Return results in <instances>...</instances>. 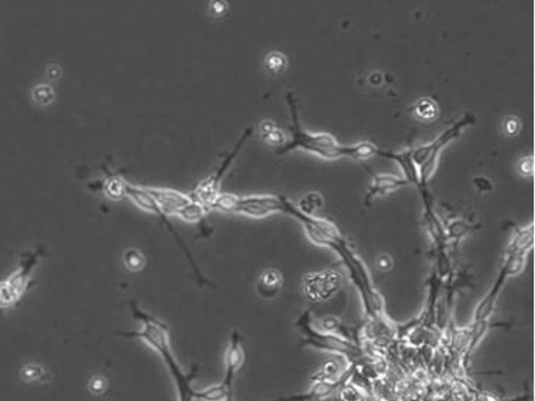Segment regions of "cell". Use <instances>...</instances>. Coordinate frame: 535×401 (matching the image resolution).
Here are the masks:
<instances>
[{
	"mask_svg": "<svg viewBox=\"0 0 535 401\" xmlns=\"http://www.w3.org/2000/svg\"><path fill=\"white\" fill-rule=\"evenodd\" d=\"M131 312L134 319L140 322V329L127 333L120 331L118 335L126 338H138L158 353L174 381L178 401H195L196 390L192 383L199 372V367L195 365L189 372H185L182 369L176 360L171 342L169 327L166 326L165 322L145 312L144 309L138 305L137 302H131Z\"/></svg>",
	"mask_w": 535,
	"mask_h": 401,
	"instance_id": "6da1fadb",
	"label": "cell"
},
{
	"mask_svg": "<svg viewBox=\"0 0 535 401\" xmlns=\"http://www.w3.org/2000/svg\"><path fill=\"white\" fill-rule=\"evenodd\" d=\"M286 100L289 103L291 116H292V126L289 127L292 138L291 140L286 141L284 145L277 148V152L280 155L300 147L326 159H336L343 155H351L354 158L363 159L372 155H378V152L381 150L369 141L345 146V145L340 144L336 140V138L326 132L312 133L303 130L298 119V100H296V95L289 91L287 93Z\"/></svg>",
	"mask_w": 535,
	"mask_h": 401,
	"instance_id": "7a4b0ae2",
	"label": "cell"
},
{
	"mask_svg": "<svg viewBox=\"0 0 535 401\" xmlns=\"http://www.w3.org/2000/svg\"><path fill=\"white\" fill-rule=\"evenodd\" d=\"M286 199L284 195L258 194V195H235L220 192L211 203L209 210L238 213L251 218H264L272 213H285Z\"/></svg>",
	"mask_w": 535,
	"mask_h": 401,
	"instance_id": "3957f363",
	"label": "cell"
},
{
	"mask_svg": "<svg viewBox=\"0 0 535 401\" xmlns=\"http://www.w3.org/2000/svg\"><path fill=\"white\" fill-rule=\"evenodd\" d=\"M296 326L301 333L302 343L310 346L312 349L337 353L345 357L348 360H350L352 357L356 358L362 355V350L356 344L347 340L345 337L340 336L335 333L316 329L312 324V315L309 309L298 316Z\"/></svg>",
	"mask_w": 535,
	"mask_h": 401,
	"instance_id": "277c9868",
	"label": "cell"
},
{
	"mask_svg": "<svg viewBox=\"0 0 535 401\" xmlns=\"http://www.w3.org/2000/svg\"><path fill=\"white\" fill-rule=\"evenodd\" d=\"M476 121V117L471 112H465L464 116L458 121L451 125L448 130L440 134L435 140L429 144L421 145L418 147L409 150L413 162L416 164L418 172V185L425 187V182L429 176L434 172L437 162V155L440 151L449 143L451 139L456 138L461 133L463 127L471 125Z\"/></svg>",
	"mask_w": 535,
	"mask_h": 401,
	"instance_id": "5b68a950",
	"label": "cell"
},
{
	"mask_svg": "<svg viewBox=\"0 0 535 401\" xmlns=\"http://www.w3.org/2000/svg\"><path fill=\"white\" fill-rule=\"evenodd\" d=\"M145 189L167 217L178 216L188 223H199L209 211L192 196L176 189L158 187H145Z\"/></svg>",
	"mask_w": 535,
	"mask_h": 401,
	"instance_id": "8992f818",
	"label": "cell"
},
{
	"mask_svg": "<svg viewBox=\"0 0 535 401\" xmlns=\"http://www.w3.org/2000/svg\"><path fill=\"white\" fill-rule=\"evenodd\" d=\"M125 195L127 197H130L133 201L136 206H139L140 209L147 213H154L155 216L158 217L159 220L161 221L162 223L165 224L167 229L169 230V232L172 233L174 238H176V243L180 245L183 254H185L187 261H189V265L192 266V271L195 273L196 279L199 282V285H211V282H209L208 279L202 275V272L199 271V266L196 264L194 258H192V254L189 252L188 247L185 246V242L182 240L181 237L178 235L176 228L173 227L172 223L167 220V216L165 213H162L161 209L159 208L158 203L155 202V199L152 197L145 187L141 185H131L128 182H126L125 185Z\"/></svg>",
	"mask_w": 535,
	"mask_h": 401,
	"instance_id": "52a82bcc",
	"label": "cell"
},
{
	"mask_svg": "<svg viewBox=\"0 0 535 401\" xmlns=\"http://www.w3.org/2000/svg\"><path fill=\"white\" fill-rule=\"evenodd\" d=\"M252 131H253V126H247L243 131V133L240 134L239 139L235 144L232 150L227 153V157L223 159V162H220V167L213 174L209 175L208 178H203L202 181H199V185H196L195 189L190 194L192 199L203 204L206 209L209 210L211 203L216 199L217 196L220 195L222 178L227 172V169H230L231 164L234 162L236 155L239 153L240 148L243 147L245 141L250 138Z\"/></svg>",
	"mask_w": 535,
	"mask_h": 401,
	"instance_id": "ba28073f",
	"label": "cell"
},
{
	"mask_svg": "<svg viewBox=\"0 0 535 401\" xmlns=\"http://www.w3.org/2000/svg\"><path fill=\"white\" fill-rule=\"evenodd\" d=\"M341 286L342 277L331 270L309 273L302 279L303 293L312 302L328 301L338 293Z\"/></svg>",
	"mask_w": 535,
	"mask_h": 401,
	"instance_id": "9c48e42d",
	"label": "cell"
},
{
	"mask_svg": "<svg viewBox=\"0 0 535 401\" xmlns=\"http://www.w3.org/2000/svg\"><path fill=\"white\" fill-rule=\"evenodd\" d=\"M246 360V349L242 334L237 330H234L229 337L227 351L224 356V376L220 384L227 391L232 393L235 381L237 377L238 372L243 367Z\"/></svg>",
	"mask_w": 535,
	"mask_h": 401,
	"instance_id": "30bf717a",
	"label": "cell"
},
{
	"mask_svg": "<svg viewBox=\"0 0 535 401\" xmlns=\"http://www.w3.org/2000/svg\"><path fill=\"white\" fill-rule=\"evenodd\" d=\"M343 378H340L337 381H324V379H317L315 378L312 388H309L308 392L303 395H292V397H284V398L272 399L266 401H315L322 400V399L333 395L336 391L338 386L343 383Z\"/></svg>",
	"mask_w": 535,
	"mask_h": 401,
	"instance_id": "8fae6325",
	"label": "cell"
},
{
	"mask_svg": "<svg viewBox=\"0 0 535 401\" xmlns=\"http://www.w3.org/2000/svg\"><path fill=\"white\" fill-rule=\"evenodd\" d=\"M506 279H508V277H506L504 272H499L497 280L494 282V285L490 288V291L484 295V298L480 300V303H478L476 309H475L474 323L489 321L491 315H492V313H494V307H496L498 298H499V294H501V288L504 286Z\"/></svg>",
	"mask_w": 535,
	"mask_h": 401,
	"instance_id": "7c38bea8",
	"label": "cell"
},
{
	"mask_svg": "<svg viewBox=\"0 0 535 401\" xmlns=\"http://www.w3.org/2000/svg\"><path fill=\"white\" fill-rule=\"evenodd\" d=\"M284 275L275 268H268L261 273L256 284V291L261 298L272 300L277 298L284 287Z\"/></svg>",
	"mask_w": 535,
	"mask_h": 401,
	"instance_id": "4fadbf2b",
	"label": "cell"
},
{
	"mask_svg": "<svg viewBox=\"0 0 535 401\" xmlns=\"http://www.w3.org/2000/svg\"><path fill=\"white\" fill-rule=\"evenodd\" d=\"M35 261H37L35 256H27V258H25L22 261L21 268L6 280L7 286L11 288V291H13L14 295L19 300L27 291L29 275L34 268Z\"/></svg>",
	"mask_w": 535,
	"mask_h": 401,
	"instance_id": "5bb4252c",
	"label": "cell"
},
{
	"mask_svg": "<svg viewBox=\"0 0 535 401\" xmlns=\"http://www.w3.org/2000/svg\"><path fill=\"white\" fill-rule=\"evenodd\" d=\"M409 183L406 178H399L395 175L390 174H372V182H371L369 192L365 197V203L369 204L371 199L378 194H384V192L392 190V189L398 188L402 185Z\"/></svg>",
	"mask_w": 535,
	"mask_h": 401,
	"instance_id": "9a60e30c",
	"label": "cell"
},
{
	"mask_svg": "<svg viewBox=\"0 0 535 401\" xmlns=\"http://www.w3.org/2000/svg\"><path fill=\"white\" fill-rule=\"evenodd\" d=\"M378 155H384L388 158L395 159L400 164L404 172L406 174V180L409 182H416L418 185V172L416 169V164L413 162L412 157H411V152L405 151L400 152V153H395V152L381 151L379 150Z\"/></svg>",
	"mask_w": 535,
	"mask_h": 401,
	"instance_id": "2e32d148",
	"label": "cell"
},
{
	"mask_svg": "<svg viewBox=\"0 0 535 401\" xmlns=\"http://www.w3.org/2000/svg\"><path fill=\"white\" fill-rule=\"evenodd\" d=\"M20 377L25 383L35 384V383H46L48 381L49 374L45 367L38 364H27L20 370Z\"/></svg>",
	"mask_w": 535,
	"mask_h": 401,
	"instance_id": "e0dca14e",
	"label": "cell"
},
{
	"mask_svg": "<svg viewBox=\"0 0 535 401\" xmlns=\"http://www.w3.org/2000/svg\"><path fill=\"white\" fill-rule=\"evenodd\" d=\"M202 401H229L232 400V393L227 391L222 385H213L209 388L197 391L196 390V400Z\"/></svg>",
	"mask_w": 535,
	"mask_h": 401,
	"instance_id": "ac0fdd59",
	"label": "cell"
},
{
	"mask_svg": "<svg viewBox=\"0 0 535 401\" xmlns=\"http://www.w3.org/2000/svg\"><path fill=\"white\" fill-rule=\"evenodd\" d=\"M123 261L125 268L131 272L140 271L144 268L145 263H146L144 254L138 249H128L125 251Z\"/></svg>",
	"mask_w": 535,
	"mask_h": 401,
	"instance_id": "d6986e66",
	"label": "cell"
},
{
	"mask_svg": "<svg viewBox=\"0 0 535 401\" xmlns=\"http://www.w3.org/2000/svg\"><path fill=\"white\" fill-rule=\"evenodd\" d=\"M437 111L439 109H437L435 102L430 98H427V97L418 100L414 105V112L421 119L428 120L435 118Z\"/></svg>",
	"mask_w": 535,
	"mask_h": 401,
	"instance_id": "ffe728a7",
	"label": "cell"
},
{
	"mask_svg": "<svg viewBox=\"0 0 535 401\" xmlns=\"http://www.w3.org/2000/svg\"><path fill=\"white\" fill-rule=\"evenodd\" d=\"M126 181L118 176H111L104 183V192L110 199H119L125 195Z\"/></svg>",
	"mask_w": 535,
	"mask_h": 401,
	"instance_id": "44dd1931",
	"label": "cell"
},
{
	"mask_svg": "<svg viewBox=\"0 0 535 401\" xmlns=\"http://www.w3.org/2000/svg\"><path fill=\"white\" fill-rule=\"evenodd\" d=\"M322 204V196L319 195V192H312L303 196V199L300 201L298 206H296L301 210L302 213H307V215H314V211L321 208Z\"/></svg>",
	"mask_w": 535,
	"mask_h": 401,
	"instance_id": "7402d4cb",
	"label": "cell"
},
{
	"mask_svg": "<svg viewBox=\"0 0 535 401\" xmlns=\"http://www.w3.org/2000/svg\"><path fill=\"white\" fill-rule=\"evenodd\" d=\"M260 130L266 140L273 143V144L282 143V145H284L285 136L282 133V130L277 129L275 124L270 121V120H265L264 123L261 124Z\"/></svg>",
	"mask_w": 535,
	"mask_h": 401,
	"instance_id": "603a6c76",
	"label": "cell"
},
{
	"mask_svg": "<svg viewBox=\"0 0 535 401\" xmlns=\"http://www.w3.org/2000/svg\"><path fill=\"white\" fill-rule=\"evenodd\" d=\"M474 225L467 223L462 220H455L448 225V236L450 238H455L458 239L461 237L464 236L469 230L474 229Z\"/></svg>",
	"mask_w": 535,
	"mask_h": 401,
	"instance_id": "cb8c5ba5",
	"label": "cell"
},
{
	"mask_svg": "<svg viewBox=\"0 0 535 401\" xmlns=\"http://www.w3.org/2000/svg\"><path fill=\"white\" fill-rule=\"evenodd\" d=\"M109 381L103 376H93L89 381L88 388L93 395H102L107 391Z\"/></svg>",
	"mask_w": 535,
	"mask_h": 401,
	"instance_id": "d4e9b609",
	"label": "cell"
},
{
	"mask_svg": "<svg viewBox=\"0 0 535 401\" xmlns=\"http://www.w3.org/2000/svg\"><path fill=\"white\" fill-rule=\"evenodd\" d=\"M285 58H284L282 54H280V53L278 52L272 53V54H270V55L268 56V58H266V65H268V68L272 69V70H279V69H282V67L285 65Z\"/></svg>",
	"mask_w": 535,
	"mask_h": 401,
	"instance_id": "484cf974",
	"label": "cell"
},
{
	"mask_svg": "<svg viewBox=\"0 0 535 401\" xmlns=\"http://www.w3.org/2000/svg\"><path fill=\"white\" fill-rule=\"evenodd\" d=\"M533 169H534V160L533 157H526V158L522 159L519 162V171L524 175L533 174Z\"/></svg>",
	"mask_w": 535,
	"mask_h": 401,
	"instance_id": "4316f807",
	"label": "cell"
},
{
	"mask_svg": "<svg viewBox=\"0 0 535 401\" xmlns=\"http://www.w3.org/2000/svg\"><path fill=\"white\" fill-rule=\"evenodd\" d=\"M505 129H506V132H508V133L515 134L519 129L518 119H517V118H513V117L508 118V119H506V123H505Z\"/></svg>",
	"mask_w": 535,
	"mask_h": 401,
	"instance_id": "83f0119b",
	"label": "cell"
},
{
	"mask_svg": "<svg viewBox=\"0 0 535 401\" xmlns=\"http://www.w3.org/2000/svg\"><path fill=\"white\" fill-rule=\"evenodd\" d=\"M475 185H476L477 189L480 190V192H487V190L492 189L491 182L485 178H475Z\"/></svg>",
	"mask_w": 535,
	"mask_h": 401,
	"instance_id": "f1b7e54d",
	"label": "cell"
},
{
	"mask_svg": "<svg viewBox=\"0 0 535 401\" xmlns=\"http://www.w3.org/2000/svg\"><path fill=\"white\" fill-rule=\"evenodd\" d=\"M379 268H381V270H388V268H391V259L386 257V256L381 257V259H379Z\"/></svg>",
	"mask_w": 535,
	"mask_h": 401,
	"instance_id": "f546056e",
	"label": "cell"
},
{
	"mask_svg": "<svg viewBox=\"0 0 535 401\" xmlns=\"http://www.w3.org/2000/svg\"><path fill=\"white\" fill-rule=\"evenodd\" d=\"M229 401H234V399H232V400H229Z\"/></svg>",
	"mask_w": 535,
	"mask_h": 401,
	"instance_id": "4dcf8cb0",
	"label": "cell"
}]
</instances>
